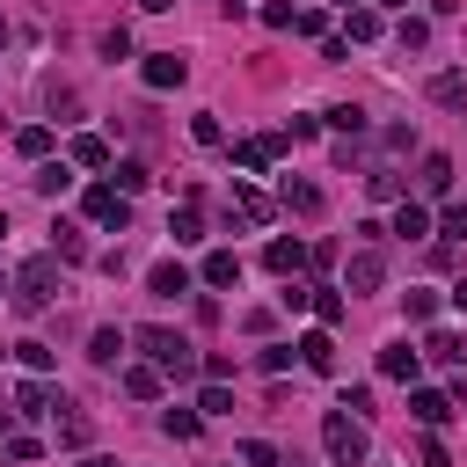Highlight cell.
<instances>
[{"label":"cell","mask_w":467,"mask_h":467,"mask_svg":"<svg viewBox=\"0 0 467 467\" xmlns=\"http://www.w3.org/2000/svg\"><path fill=\"white\" fill-rule=\"evenodd\" d=\"M241 467H285V452L270 438H241Z\"/></svg>","instance_id":"cell-29"},{"label":"cell","mask_w":467,"mask_h":467,"mask_svg":"<svg viewBox=\"0 0 467 467\" xmlns=\"http://www.w3.org/2000/svg\"><path fill=\"white\" fill-rule=\"evenodd\" d=\"M88 219H95V226H117V234H124V219H131V204H124V197L109 190V182H95V190H88Z\"/></svg>","instance_id":"cell-7"},{"label":"cell","mask_w":467,"mask_h":467,"mask_svg":"<svg viewBox=\"0 0 467 467\" xmlns=\"http://www.w3.org/2000/svg\"><path fill=\"white\" fill-rule=\"evenodd\" d=\"M80 467H117V460H109V452H88V460H80Z\"/></svg>","instance_id":"cell-46"},{"label":"cell","mask_w":467,"mask_h":467,"mask_svg":"<svg viewBox=\"0 0 467 467\" xmlns=\"http://www.w3.org/2000/svg\"><path fill=\"white\" fill-rule=\"evenodd\" d=\"M124 394L131 401H153L161 394V365H124Z\"/></svg>","instance_id":"cell-21"},{"label":"cell","mask_w":467,"mask_h":467,"mask_svg":"<svg viewBox=\"0 0 467 467\" xmlns=\"http://www.w3.org/2000/svg\"><path fill=\"white\" fill-rule=\"evenodd\" d=\"M394 36H401V51H423V44H431V22H423V15H401Z\"/></svg>","instance_id":"cell-33"},{"label":"cell","mask_w":467,"mask_h":467,"mask_svg":"<svg viewBox=\"0 0 467 467\" xmlns=\"http://www.w3.org/2000/svg\"><path fill=\"white\" fill-rule=\"evenodd\" d=\"M15 358H22V365H29L36 379H44L51 365H58V350H51V343H36V336H22V343H15Z\"/></svg>","instance_id":"cell-25"},{"label":"cell","mask_w":467,"mask_h":467,"mask_svg":"<svg viewBox=\"0 0 467 467\" xmlns=\"http://www.w3.org/2000/svg\"><path fill=\"white\" fill-rule=\"evenodd\" d=\"M343 29H350V44H372V36H379V7H350Z\"/></svg>","instance_id":"cell-27"},{"label":"cell","mask_w":467,"mask_h":467,"mask_svg":"<svg viewBox=\"0 0 467 467\" xmlns=\"http://www.w3.org/2000/svg\"><path fill=\"white\" fill-rule=\"evenodd\" d=\"M139 7H146V15H168V7H175V0H139Z\"/></svg>","instance_id":"cell-45"},{"label":"cell","mask_w":467,"mask_h":467,"mask_svg":"<svg viewBox=\"0 0 467 467\" xmlns=\"http://www.w3.org/2000/svg\"><path fill=\"white\" fill-rule=\"evenodd\" d=\"M416 182H423V197H445V190H452V161H445V153H423V175H416Z\"/></svg>","instance_id":"cell-19"},{"label":"cell","mask_w":467,"mask_h":467,"mask_svg":"<svg viewBox=\"0 0 467 467\" xmlns=\"http://www.w3.org/2000/svg\"><path fill=\"white\" fill-rule=\"evenodd\" d=\"M336 7H343V15H350V7H365V0H336Z\"/></svg>","instance_id":"cell-49"},{"label":"cell","mask_w":467,"mask_h":467,"mask_svg":"<svg viewBox=\"0 0 467 467\" xmlns=\"http://www.w3.org/2000/svg\"><path fill=\"white\" fill-rule=\"evenodd\" d=\"M387 234H401V241H423V234H431V204L401 197V204H394V226H387Z\"/></svg>","instance_id":"cell-12"},{"label":"cell","mask_w":467,"mask_h":467,"mask_svg":"<svg viewBox=\"0 0 467 467\" xmlns=\"http://www.w3.org/2000/svg\"><path fill=\"white\" fill-rule=\"evenodd\" d=\"M51 401H58V387H51V379H22V387H15V409H22V416H44Z\"/></svg>","instance_id":"cell-17"},{"label":"cell","mask_w":467,"mask_h":467,"mask_svg":"<svg viewBox=\"0 0 467 467\" xmlns=\"http://www.w3.org/2000/svg\"><path fill=\"white\" fill-rule=\"evenodd\" d=\"M0 438H7V409H0Z\"/></svg>","instance_id":"cell-51"},{"label":"cell","mask_w":467,"mask_h":467,"mask_svg":"<svg viewBox=\"0 0 467 467\" xmlns=\"http://www.w3.org/2000/svg\"><path fill=\"white\" fill-rule=\"evenodd\" d=\"M0 44H7V15H0Z\"/></svg>","instance_id":"cell-50"},{"label":"cell","mask_w":467,"mask_h":467,"mask_svg":"<svg viewBox=\"0 0 467 467\" xmlns=\"http://www.w3.org/2000/svg\"><path fill=\"white\" fill-rule=\"evenodd\" d=\"M204 285H212V292L241 285V255H234V248H212V255H204Z\"/></svg>","instance_id":"cell-14"},{"label":"cell","mask_w":467,"mask_h":467,"mask_svg":"<svg viewBox=\"0 0 467 467\" xmlns=\"http://www.w3.org/2000/svg\"><path fill=\"white\" fill-rule=\"evenodd\" d=\"M51 248H58L66 263H80V255H88V241H80V226H73V219H51Z\"/></svg>","instance_id":"cell-24"},{"label":"cell","mask_w":467,"mask_h":467,"mask_svg":"<svg viewBox=\"0 0 467 467\" xmlns=\"http://www.w3.org/2000/svg\"><path fill=\"white\" fill-rule=\"evenodd\" d=\"M321 452H328L336 467H365V452H372V445H365V423L343 416V409H328V416H321Z\"/></svg>","instance_id":"cell-2"},{"label":"cell","mask_w":467,"mask_h":467,"mask_svg":"<svg viewBox=\"0 0 467 467\" xmlns=\"http://www.w3.org/2000/svg\"><path fill=\"white\" fill-rule=\"evenodd\" d=\"M365 7H409V0H365Z\"/></svg>","instance_id":"cell-48"},{"label":"cell","mask_w":467,"mask_h":467,"mask_svg":"<svg viewBox=\"0 0 467 467\" xmlns=\"http://www.w3.org/2000/svg\"><path fill=\"white\" fill-rule=\"evenodd\" d=\"M423 95H431L438 109H467V73H431Z\"/></svg>","instance_id":"cell-11"},{"label":"cell","mask_w":467,"mask_h":467,"mask_svg":"<svg viewBox=\"0 0 467 467\" xmlns=\"http://www.w3.org/2000/svg\"><path fill=\"white\" fill-rule=\"evenodd\" d=\"M277 146H285V139H241V146H234V161H241V168H248V175H263V168H270V153H277Z\"/></svg>","instance_id":"cell-18"},{"label":"cell","mask_w":467,"mask_h":467,"mask_svg":"<svg viewBox=\"0 0 467 467\" xmlns=\"http://www.w3.org/2000/svg\"><path fill=\"white\" fill-rule=\"evenodd\" d=\"M139 73H146V88H153V95H168V88H182V80H190V58H182V51H146V66H139Z\"/></svg>","instance_id":"cell-4"},{"label":"cell","mask_w":467,"mask_h":467,"mask_svg":"<svg viewBox=\"0 0 467 467\" xmlns=\"http://www.w3.org/2000/svg\"><path fill=\"white\" fill-rule=\"evenodd\" d=\"M314 314H321V328H336V321H343V292H328V285H314Z\"/></svg>","instance_id":"cell-37"},{"label":"cell","mask_w":467,"mask_h":467,"mask_svg":"<svg viewBox=\"0 0 467 467\" xmlns=\"http://www.w3.org/2000/svg\"><path fill=\"white\" fill-rule=\"evenodd\" d=\"M452 306H460V314H467V277H460V285H452Z\"/></svg>","instance_id":"cell-47"},{"label":"cell","mask_w":467,"mask_h":467,"mask_svg":"<svg viewBox=\"0 0 467 467\" xmlns=\"http://www.w3.org/2000/svg\"><path fill=\"white\" fill-rule=\"evenodd\" d=\"M15 299H22V306H51V299H58V255H29V263L15 270Z\"/></svg>","instance_id":"cell-3"},{"label":"cell","mask_w":467,"mask_h":467,"mask_svg":"<svg viewBox=\"0 0 467 467\" xmlns=\"http://www.w3.org/2000/svg\"><path fill=\"white\" fill-rule=\"evenodd\" d=\"M131 350H146V365H161V372H175V379H190V372H197V350H190V336H175V328H161V321L131 328Z\"/></svg>","instance_id":"cell-1"},{"label":"cell","mask_w":467,"mask_h":467,"mask_svg":"<svg viewBox=\"0 0 467 467\" xmlns=\"http://www.w3.org/2000/svg\"><path fill=\"white\" fill-rule=\"evenodd\" d=\"M168 234H175V248H190V241H204V219H197V204H182V212H168Z\"/></svg>","instance_id":"cell-23"},{"label":"cell","mask_w":467,"mask_h":467,"mask_svg":"<svg viewBox=\"0 0 467 467\" xmlns=\"http://www.w3.org/2000/svg\"><path fill=\"white\" fill-rule=\"evenodd\" d=\"M416 467H452V460H445V445H438V438H423V445H416Z\"/></svg>","instance_id":"cell-44"},{"label":"cell","mask_w":467,"mask_h":467,"mask_svg":"<svg viewBox=\"0 0 467 467\" xmlns=\"http://www.w3.org/2000/svg\"><path fill=\"white\" fill-rule=\"evenodd\" d=\"M161 431H168L175 445H190V438L204 431V416H197V409H168V416H161Z\"/></svg>","instance_id":"cell-26"},{"label":"cell","mask_w":467,"mask_h":467,"mask_svg":"<svg viewBox=\"0 0 467 467\" xmlns=\"http://www.w3.org/2000/svg\"><path fill=\"white\" fill-rule=\"evenodd\" d=\"M0 234H7V212H0Z\"/></svg>","instance_id":"cell-52"},{"label":"cell","mask_w":467,"mask_h":467,"mask_svg":"<svg viewBox=\"0 0 467 467\" xmlns=\"http://www.w3.org/2000/svg\"><path fill=\"white\" fill-rule=\"evenodd\" d=\"M328 124H336L343 139H358V131H365V109H358V102H336V109H328Z\"/></svg>","instance_id":"cell-34"},{"label":"cell","mask_w":467,"mask_h":467,"mask_svg":"<svg viewBox=\"0 0 467 467\" xmlns=\"http://www.w3.org/2000/svg\"><path fill=\"white\" fill-rule=\"evenodd\" d=\"M379 285H387V255L379 248H358L343 263V292H379Z\"/></svg>","instance_id":"cell-5"},{"label":"cell","mask_w":467,"mask_h":467,"mask_svg":"<svg viewBox=\"0 0 467 467\" xmlns=\"http://www.w3.org/2000/svg\"><path fill=\"white\" fill-rule=\"evenodd\" d=\"M263 270H277V277H285V285H292V277H299V270H306V248H299V241H285V234H277V241H270V248H263Z\"/></svg>","instance_id":"cell-8"},{"label":"cell","mask_w":467,"mask_h":467,"mask_svg":"<svg viewBox=\"0 0 467 467\" xmlns=\"http://www.w3.org/2000/svg\"><path fill=\"white\" fill-rule=\"evenodd\" d=\"M117 197H131V190H146V161H117V182H109Z\"/></svg>","instance_id":"cell-36"},{"label":"cell","mask_w":467,"mask_h":467,"mask_svg":"<svg viewBox=\"0 0 467 467\" xmlns=\"http://www.w3.org/2000/svg\"><path fill=\"white\" fill-rule=\"evenodd\" d=\"M234 212H241L248 226H270V197H263V190H248V182H234Z\"/></svg>","instance_id":"cell-20"},{"label":"cell","mask_w":467,"mask_h":467,"mask_svg":"<svg viewBox=\"0 0 467 467\" xmlns=\"http://www.w3.org/2000/svg\"><path fill=\"white\" fill-rule=\"evenodd\" d=\"M431 226H438V234H467V204H445Z\"/></svg>","instance_id":"cell-43"},{"label":"cell","mask_w":467,"mask_h":467,"mask_svg":"<svg viewBox=\"0 0 467 467\" xmlns=\"http://www.w3.org/2000/svg\"><path fill=\"white\" fill-rule=\"evenodd\" d=\"M416 365H423L416 343H387V350H379V372H387V379H416Z\"/></svg>","instance_id":"cell-15"},{"label":"cell","mask_w":467,"mask_h":467,"mask_svg":"<svg viewBox=\"0 0 467 467\" xmlns=\"http://www.w3.org/2000/svg\"><path fill=\"white\" fill-rule=\"evenodd\" d=\"M58 445H66V452H80V445H88V416H80V409H66V416H58Z\"/></svg>","instance_id":"cell-31"},{"label":"cell","mask_w":467,"mask_h":467,"mask_svg":"<svg viewBox=\"0 0 467 467\" xmlns=\"http://www.w3.org/2000/svg\"><path fill=\"white\" fill-rule=\"evenodd\" d=\"M423 350H431V358H445V365H467V343H460L452 328H438V336H431Z\"/></svg>","instance_id":"cell-32"},{"label":"cell","mask_w":467,"mask_h":467,"mask_svg":"<svg viewBox=\"0 0 467 467\" xmlns=\"http://www.w3.org/2000/svg\"><path fill=\"white\" fill-rule=\"evenodd\" d=\"M73 161H80V168H109V139L80 131V139H73Z\"/></svg>","instance_id":"cell-28"},{"label":"cell","mask_w":467,"mask_h":467,"mask_svg":"<svg viewBox=\"0 0 467 467\" xmlns=\"http://www.w3.org/2000/svg\"><path fill=\"white\" fill-rule=\"evenodd\" d=\"M146 292H153V299H182V292H190V270H182V263H153V270H146Z\"/></svg>","instance_id":"cell-13"},{"label":"cell","mask_w":467,"mask_h":467,"mask_svg":"<svg viewBox=\"0 0 467 467\" xmlns=\"http://www.w3.org/2000/svg\"><path fill=\"white\" fill-rule=\"evenodd\" d=\"M197 416H234V394H226V379H212V387L197 394Z\"/></svg>","instance_id":"cell-30"},{"label":"cell","mask_w":467,"mask_h":467,"mask_svg":"<svg viewBox=\"0 0 467 467\" xmlns=\"http://www.w3.org/2000/svg\"><path fill=\"white\" fill-rule=\"evenodd\" d=\"M292 350H299V365H306V372H336V336H328V328H314V336H299Z\"/></svg>","instance_id":"cell-9"},{"label":"cell","mask_w":467,"mask_h":467,"mask_svg":"<svg viewBox=\"0 0 467 467\" xmlns=\"http://www.w3.org/2000/svg\"><path fill=\"white\" fill-rule=\"evenodd\" d=\"M102 58H131V29H124V22L102 29Z\"/></svg>","instance_id":"cell-41"},{"label":"cell","mask_w":467,"mask_h":467,"mask_svg":"<svg viewBox=\"0 0 467 467\" xmlns=\"http://www.w3.org/2000/svg\"><path fill=\"white\" fill-rule=\"evenodd\" d=\"M190 139H197V146H219V139H226V124H219L212 109H197V117H190Z\"/></svg>","instance_id":"cell-35"},{"label":"cell","mask_w":467,"mask_h":467,"mask_svg":"<svg viewBox=\"0 0 467 467\" xmlns=\"http://www.w3.org/2000/svg\"><path fill=\"white\" fill-rule=\"evenodd\" d=\"M365 190H372V197H394V204H401V175H394V168H372V175H365Z\"/></svg>","instance_id":"cell-39"},{"label":"cell","mask_w":467,"mask_h":467,"mask_svg":"<svg viewBox=\"0 0 467 467\" xmlns=\"http://www.w3.org/2000/svg\"><path fill=\"white\" fill-rule=\"evenodd\" d=\"M277 204H285V212H299V219H314V212H321V182L285 175V182H277Z\"/></svg>","instance_id":"cell-6"},{"label":"cell","mask_w":467,"mask_h":467,"mask_svg":"<svg viewBox=\"0 0 467 467\" xmlns=\"http://www.w3.org/2000/svg\"><path fill=\"white\" fill-rule=\"evenodd\" d=\"M409 409H416V423H423V431L452 423V394H438V387H416V394H409Z\"/></svg>","instance_id":"cell-10"},{"label":"cell","mask_w":467,"mask_h":467,"mask_svg":"<svg viewBox=\"0 0 467 467\" xmlns=\"http://www.w3.org/2000/svg\"><path fill=\"white\" fill-rule=\"evenodd\" d=\"M292 358H299V350H292V343H263V358H255V365H263V372H285V365H292Z\"/></svg>","instance_id":"cell-42"},{"label":"cell","mask_w":467,"mask_h":467,"mask_svg":"<svg viewBox=\"0 0 467 467\" xmlns=\"http://www.w3.org/2000/svg\"><path fill=\"white\" fill-rule=\"evenodd\" d=\"M401 306H409V321H431V314H438V292L416 285V292H401Z\"/></svg>","instance_id":"cell-40"},{"label":"cell","mask_w":467,"mask_h":467,"mask_svg":"<svg viewBox=\"0 0 467 467\" xmlns=\"http://www.w3.org/2000/svg\"><path fill=\"white\" fill-rule=\"evenodd\" d=\"M15 153H22V161H44V153H51V124H22V131H15Z\"/></svg>","instance_id":"cell-22"},{"label":"cell","mask_w":467,"mask_h":467,"mask_svg":"<svg viewBox=\"0 0 467 467\" xmlns=\"http://www.w3.org/2000/svg\"><path fill=\"white\" fill-rule=\"evenodd\" d=\"M66 182H73V175H66L58 161H44V168H36V190H44V197H66Z\"/></svg>","instance_id":"cell-38"},{"label":"cell","mask_w":467,"mask_h":467,"mask_svg":"<svg viewBox=\"0 0 467 467\" xmlns=\"http://www.w3.org/2000/svg\"><path fill=\"white\" fill-rule=\"evenodd\" d=\"M124 343H131L124 328H95V336H88V358H95V365H124Z\"/></svg>","instance_id":"cell-16"}]
</instances>
